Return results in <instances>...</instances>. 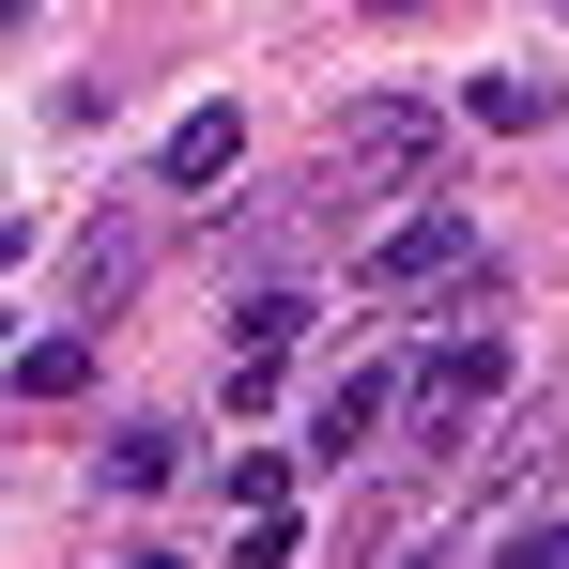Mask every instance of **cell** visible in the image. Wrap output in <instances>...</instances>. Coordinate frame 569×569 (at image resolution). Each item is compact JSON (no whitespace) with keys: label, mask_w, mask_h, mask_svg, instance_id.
Masks as SVG:
<instances>
[{"label":"cell","mask_w":569,"mask_h":569,"mask_svg":"<svg viewBox=\"0 0 569 569\" xmlns=\"http://www.w3.org/2000/svg\"><path fill=\"white\" fill-rule=\"evenodd\" d=\"M492 400H508V339H492V323H462V339H431V355H416V385H400V431H416V447H462Z\"/></svg>","instance_id":"cell-1"},{"label":"cell","mask_w":569,"mask_h":569,"mask_svg":"<svg viewBox=\"0 0 569 569\" xmlns=\"http://www.w3.org/2000/svg\"><path fill=\"white\" fill-rule=\"evenodd\" d=\"M108 477H123V492H170V477H186V431H123Z\"/></svg>","instance_id":"cell-9"},{"label":"cell","mask_w":569,"mask_h":569,"mask_svg":"<svg viewBox=\"0 0 569 569\" xmlns=\"http://www.w3.org/2000/svg\"><path fill=\"white\" fill-rule=\"evenodd\" d=\"M477 123L539 139V123H555V78H539V62H492V78H477Z\"/></svg>","instance_id":"cell-7"},{"label":"cell","mask_w":569,"mask_h":569,"mask_svg":"<svg viewBox=\"0 0 569 569\" xmlns=\"http://www.w3.org/2000/svg\"><path fill=\"white\" fill-rule=\"evenodd\" d=\"M370 431H385V370H339V385H323V416H308V447H323V462H355Z\"/></svg>","instance_id":"cell-6"},{"label":"cell","mask_w":569,"mask_h":569,"mask_svg":"<svg viewBox=\"0 0 569 569\" xmlns=\"http://www.w3.org/2000/svg\"><path fill=\"white\" fill-rule=\"evenodd\" d=\"M78 385H93V339H31L16 355V400H78Z\"/></svg>","instance_id":"cell-8"},{"label":"cell","mask_w":569,"mask_h":569,"mask_svg":"<svg viewBox=\"0 0 569 569\" xmlns=\"http://www.w3.org/2000/svg\"><path fill=\"white\" fill-rule=\"evenodd\" d=\"M123 569H186V555H123Z\"/></svg>","instance_id":"cell-14"},{"label":"cell","mask_w":569,"mask_h":569,"mask_svg":"<svg viewBox=\"0 0 569 569\" xmlns=\"http://www.w3.org/2000/svg\"><path fill=\"white\" fill-rule=\"evenodd\" d=\"M278 492H292L278 447H231V508H247V523H278Z\"/></svg>","instance_id":"cell-10"},{"label":"cell","mask_w":569,"mask_h":569,"mask_svg":"<svg viewBox=\"0 0 569 569\" xmlns=\"http://www.w3.org/2000/svg\"><path fill=\"white\" fill-rule=\"evenodd\" d=\"M292 339H308V292H247V308H231V400H278V370H292Z\"/></svg>","instance_id":"cell-4"},{"label":"cell","mask_w":569,"mask_h":569,"mask_svg":"<svg viewBox=\"0 0 569 569\" xmlns=\"http://www.w3.org/2000/svg\"><path fill=\"white\" fill-rule=\"evenodd\" d=\"M462 262H477V216H400L370 247V308H416V292H447Z\"/></svg>","instance_id":"cell-3"},{"label":"cell","mask_w":569,"mask_h":569,"mask_svg":"<svg viewBox=\"0 0 569 569\" xmlns=\"http://www.w3.org/2000/svg\"><path fill=\"white\" fill-rule=\"evenodd\" d=\"M477 569H569V523H523L508 555H477Z\"/></svg>","instance_id":"cell-12"},{"label":"cell","mask_w":569,"mask_h":569,"mask_svg":"<svg viewBox=\"0 0 569 569\" xmlns=\"http://www.w3.org/2000/svg\"><path fill=\"white\" fill-rule=\"evenodd\" d=\"M416 170H431V108H416V93L339 108V139H323V200H385V186H416Z\"/></svg>","instance_id":"cell-2"},{"label":"cell","mask_w":569,"mask_h":569,"mask_svg":"<svg viewBox=\"0 0 569 569\" xmlns=\"http://www.w3.org/2000/svg\"><path fill=\"white\" fill-rule=\"evenodd\" d=\"M78 292H93V308H108V292H139V231H93V247H78Z\"/></svg>","instance_id":"cell-11"},{"label":"cell","mask_w":569,"mask_h":569,"mask_svg":"<svg viewBox=\"0 0 569 569\" xmlns=\"http://www.w3.org/2000/svg\"><path fill=\"white\" fill-rule=\"evenodd\" d=\"M16 247H31V231H16V216H0V262H16Z\"/></svg>","instance_id":"cell-13"},{"label":"cell","mask_w":569,"mask_h":569,"mask_svg":"<svg viewBox=\"0 0 569 569\" xmlns=\"http://www.w3.org/2000/svg\"><path fill=\"white\" fill-rule=\"evenodd\" d=\"M231 154H247V123H231V108H186L154 170H170V186H231Z\"/></svg>","instance_id":"cell-5"}]
</instances>
